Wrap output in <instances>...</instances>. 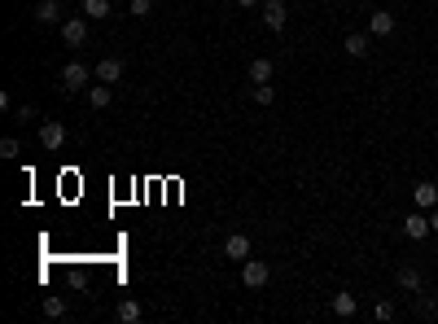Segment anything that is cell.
I'll list each match as a JSON object with an SVG mask.
<instances>
[{"mask_svg":"<svg viewBox=\"0 0 438 324\" xmlns=\"http://www.w3.org/2000/svg\"><path fill=\"white\" fill-rule=\"evenodd\" d=\"M92 79H96L92 66H84V61H66V66H61V92H84Z\"/></svg>","mask_w":438,"mask_h":324,"instance_id":"6da1fadb","label":"cell"},{"mask_svg":"<svg viewBox=\"0 0 438 324\" xmlns=\"http://www.w3.org/2000/svg\"><path fill=\"white\" fill-rule=\"evenodd\" d=\"M395 27H399V22H395L390 9H372V13H368V36H372V40H390Z\"/></svg>","mask_w":438,"mask_h":324,"instance_id":"7a4b0ae2","label":"cell"},{"mask_svg":"<svg viewBox=\"0 0 438 324\" xmlns=\"http://www.w3.org/2000/svg\"><path fill=\"white\" fill-rule=\"evenodd\" d=\"M241 281H246V289H263L272 281V267L263 263V258H246V267H241Z\"/></svg>","mask_w":438,"mask_h":324,"instance_id":"3957f363","label":"cell"},{"mask_svg":"<svg viewBox=\"0 0 438 324\" xmlns=\"http://www.w3.org/2000/svg\"><path fill=\"white\" fill-rule=\"evenodd\" d=\"M40 145L48 154H57L61 145H66V123H57V119H48V123H40Z\"/></svg>","mask_w":438,"mask_h":324,"instance_id":"277c9868","label":"cell"},{"mask_svg":"<svg viewBox=\"0 0 438 324\" xmlns=\"http://www.w3.org/2000/svg\"><path fill=\"white\" fill-rule=\"evenodd\" d=\"M434 228H430V215H421V206L416 210H408V219H403V237L408 241H425Z\"/></svg>","mask_w":438,"mask_h":324,"instance_id":"5b68a950","label":"cell"},{"mask_svg":"<svg viewBox=\"0 0 438 324\" xmlns=\"http://www.w3.org/2000/svg\"><path fill=\"white\" fill-rule=\"evenodd\" d=\"M123 57H101V61H96V66H92V75H96V84H119V79H123Z\"/></svg>","mask_w":438,"mask_h":324,"instance_id":"8992f818","label":"cell"},{"mask_svg":"<svg viewBox=\"0 0 438 324\" xmlns=\"http://www.w3.org/2000/svg\"><path fill=\"white\" fill-rule=\"evenodd\" d=\"M285 22H289L285 0H263V27L268 31H285Z\"/></svg>","mask_w":438,"mask_h":324,"instance_id":"52a82bcc","label":"cell"},{"mask_svg":"<svg viewBox=\"0 0 438 324\" xmlns=\"http://www.w3.org/2000/svg\"><path fill=\"white\" fill-rule=\"evenodd\" d=\"M61 40H66L71 48H84L88 44V18H66L61 22Z\"/></svg>","mask_w":438,"mask_h":324,"instance_id":"ba28073f","label":"cell"},{"mask_svg":"<svg viewBox=\"0 0 438 324\" xmlns=\"http://www.w3.org/2000/svg\"><path fill=\"white\" fill-rule=\"evenodd\" d=\"M342 48H346V57H368L372 53V36L368 31H351V36L342 40Z\"/></svg>","mask_w":438,"mask_h":324,"instance_id":"9c48e42d","label":"cell"},{"mask_svg":"<svg viewBox=\"0 0 438 324\" xmlns=\"http://www.w3.org/2000/svg\"><path fill=\"white\" fill-rule=\"evenodd\" d=\"M36 22L40 27H61V22H66V18H61V5H57V0H40V5H36Z\"/></svg>","mask_w":438,"mask_h":324,"instance_id":"30bf717a","label":"cell"},{"mask_svg":"<svg viewBox=\"0 0 438 324\" xmlns=\"http://www.w3.org/2000/svg\"><path fill=\"white\" fill-rule=\"evenodd\" d=\"M412 202H416L421 210H434V206H438V184H434V180H421V184L412 189Z\"/></svg>","mask_w":438,"mask_h":324,"instance_id":"8fae6325","label":"cell"},{"mask_svg":"<svg viewBox=\"0 0 438 324\" xmlns=\"http://www.w3.org/2000/svg\"><path fill=\"white\" fill-rule=\"evenodd\" d=\"M224 254H228V258H241V263H246V258H250V237H246V233H233L228 241H224Z\"/></svg>","mask_w":438,"mask_h":324,"instance_id":"7c38bea8","label":"cell"},{"mask_svg":"<svg viewBox=\"0 0 438 324\" xmlns=\"http://www.w3.org/2000/svg\"><path fill=\"white\" fill-rule=\"evenodd\" d=\"M272 75H277L272 57H254V61H250V84H272Z\"/></svg>","mask_w":438,"mask_h":324,"instance_id":"4fadbf2b","label":"cell"},{"mask_svg":"<svg viewBox=\"0 0 438 324\" xmlns=\"http://www.w3.org/2000/svg\"><path fill=\"white\" fill-rule=\"evenodd\" d=\"M333 316H342V320H351L355 311H360V298H355V294H333Z\"/></svg>","mask_w":438,"mask_h":324,"instance_id":"5bb4252c","label":"cell"},{"mask_svg":"<svg viewBox=\"0 0 438 324\" xmlns=\"http://www.w3.org/2000/svg\"><path fill=\"white\" fill-rule=\"evenodd\" d=\"M399 289H408V294H421V289H425V277H421L416 267H399Z\"/></svg>","mask_w":438,"mask_h":324,"instance_id":"9a60e30c","label":"cell"},{"mask_svg":"<svg viewBox=\"0 0 438 324\" xmlns=\"http://www.w3.org/2000/svg\"><path fill=\"white\" fill-rule=\"evenodd\" d=\"M110 101H115L110 84H92V88H88V105H92V110H110Z\"/></svg>","mask_w":438,"mask_h":324,"instance_id":"2e32d148","label":"cell"},{"mask_svg":"<svg viewBox=\"0 0 438 324\" xmlns=\"http://www.w3.org/2000/svg\"><path fill=\"white\" fill-rule=\"evenodd\" d=\"M115 316H119L123 324H136V320H140L145 311H140V302H136V298H123V302H119V311H115Z\"/></svg>","mask_w":438,"mask_h":324,"instance_id":"e0dca14e","label":"cell"},{"mask_svg":"<svg viewBox=\"0 0 438 324\" xmlns=\"http://www.w3.org/2000/svg\"><path fill=\"white\" fill-rule=\"evenodd\" d=\"M79 9H84L88 18H96V22L110 18V0H79Z\"/></svg>","mask_w":438,"mask_h":324,"instance_id":"ac0fdd59","label":"cell"},{"mask_svg":"<svg viewBox=\"0 0 438 324\" xmlns=\"http://www.w3.org/2000/svg\"><path fill=\"white\" fill-rule=\"evenodd\" d=\"M71 311V307H66V298H57V294H48L44 298V316H53V320H61V316H66Z\"/></svg>","mask_w":438,"mask_h":324,"instance_id":"d6986e66","label":"cell"},{"mask_svg":"<svg viewBox=\"0 0 438 324\" xmlns=\"http://www.w3.org/2000/svg\"><path fill=\"white\" fill-rule=\"evenodd\" d=\"M372 316H377V320H381V324H390V320H395V316H399V307H395V302H390V298H377V307H372Z\"/></svg>","mask_w":438,"mask_h":324,"instance_id":"ffe728a7","label":"cell"},{"mask_svg":"<svg viewBox=\"0 0 438 324\" xmlns=\"http://www.w3.org/2000/svg\"><path fill=\"white\" fill-rule=\"evenodd\" d=\"M254 101L258 105H272V101H277V88H272V84H254Z\"/></svg>","mask_w":438,"mask_h":324,"instance_id":"44dd1931","label":"cell"},{"mask_svg":"<svg viewBox=\"0 0 438 324\" xmlns=\"http://www.w3.org/2000/svg\"><path fill=\"white\" fill-rule=\"evenodd\" d=\"M0 158H18V140H13V136L0 140Z\"/></svg>","mask_w":438,"mask_h":324,"instance_id":"7402d4cb","label":"cell"},{"mask_svg":"<svg viewBox=\"0 0 438 324\" xmlns=\"http://www.w3.org/2000/svg\"><path fill=\"white\" fill-rule=\"evenodd\" d=\"M149 13H154L149 0H132V18H149Z\"/></svg>","mask_w":438,"mask_h":324,"instance_id":"603a6c76","label":"cell"},{"mask_svg":"<svg viewBox=\"0 0 438 324\" xmlns=\"http://www.w3.org/2000/svg\"><path fill=\"white\" fill-rule=\"evenodd\" d=\"M13 119H18V123H27V119H36V105H18V110H13Z\"/></svg>","mask_w":438,"mask_h":324,"instance_id":"cb8c5ba5","label":"cell"},{"mask_svg":"<svg viewBox=\"0 0 438 324\" xmlns=\"http://www.w3.org/2000/svg\"><path fill=\"white\" fill-rule=\"evenodd\" d=\"M430 228H434V233H438V206H434V215H430Z\"/></svg>","mask_w":438,"mask_h":324,"instance_id":"d4e9b609","label":"cell"},{"mask_svg":"<svg viewBox=\"0 0 438 324\" xmlns=\"http://www.w3.org/2000/svg\"><path fill=\"white\" fill-rule=\"evenodd\" d=\"M237 5H241V9H250V5H258V0H237Z\"/></svg>","mask_w":438,"mask_h":324,"instance_id":"484cf974","label":"cell"},{"mask_svg":"<svg viewBox=\"0 0 438 324\" xmlns=\"http://www.w3.org/2000/svg\"><path fill=\"white\" fill-rule=\"evenodd\" d=\"M337 5H351V0H337Z\"/></svg>","mask_w":438,"mask_h":324,"instance_id":"4316f807","label":"cell"}]
</instances>
